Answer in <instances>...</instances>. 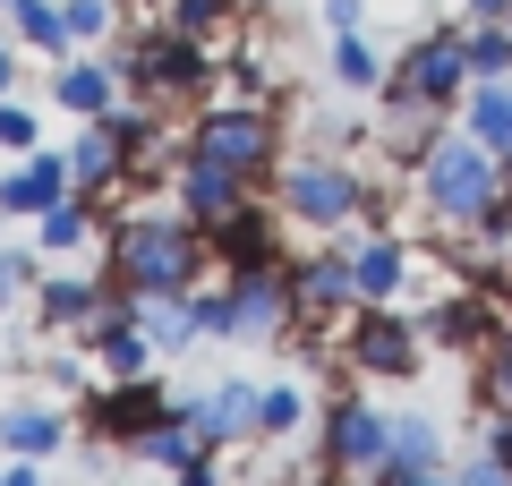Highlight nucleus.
<instances>
[{
	"mask_svg": "<svg viewBox=\"0 0 512 486\" xmlns=\"http://www.w3.org/2000/svg\"><path fill=\"white\" fill-rule=\"evenodd\" d=\"M205 265H214V239H205V222H188V214H128V222H111V282L137 290V299H180V290L205 282Z\"/></svg>",
	"mask_w": 512,
	"mask_h": 486,
	"instance_id": "f257e3e1",
	"label": "nucleus"
},
{
	"mask_svg": "<svg viewBox=\"0 0 512 486\" xmlns=\"http://www.w3.org/2000/svg\"><path fill=\"white\" fill-rule=\"evenodd\" d=\"M419 188H427V214L436 222L470 231V222L504 197V154H495L487 137H470V128H453V137H436L419 154Z\"/></svg>",
	"mask_w": 512,
	"mask_h": 486,
	"instance_id": "f03ea898",
	"label": "nucleus"
},
{
	"mask_svg": "<svg viewBox=\"0 0 512 486\" xmlns=\"http://www.w3.org/2000/svg\"><path fill=\"white\" fill-rule=\"evenodd\" d=\"M180 154L214 162V171H239V180H265L282 162V120H274V103H214L188 120Z\"/></svg>",
	"mask_w": 512,
	"mask_h": 486,
	"instance_id": "7ed1b4c3",
	"label": "nucleus"
},
{
	"mask_svg": "<svg viewBox=\"0 0 512 486\" xmlns=\"http://www.w3.org/2000/svg\"><path fill=\"white\" fill-rule=\"evenodd\" d=\"M282 214L299 231H350L367 214V180L333 154H299V162H282Z\"/></svg>",
	"mask_w": 512,
	"mask_h": 486,
	"instance_id": "20e7f679",
	"label": "nucleus"
},
{
	"mask_svg": "<svg viewBox=\"0 0 512 486\" xmlns=\"http://www.w3.org/2000/svg\"><path fill=\"white\" fill-rule=\"evenodd\" d=\"M384 86H393V103L461 111V94H470V35H461V26H427V35L384 69Z\"/></svg>",
	"mask_w": 512,
	"mask_h": 486,
	"instance_id": "39448f33",
	"label": "nucleus"
},
{
	"mask_svg": "<svg viewBox=\"0 0 512 486\" xmlns=\"http://www.w3.org/2000/svg\"><path fill=\"white\" fill-rule=\"evenodd\" d=\"M111 69H120V86L146 94V103H188V94L214 86V60H205V43L180 35V26H154V35L137 43L128 60H111Z\"/></svg>",
	"mask_w": 512,
	"mask_h": 486,
	"instance_id": "423d86ee",
	"label": "nucleus"
},
{
	"mask_svg": "<svg viewBox=\"0 0 512 486\" xmlns=\"http://www.w3.org/2000/svg\"><path fill=\"white\" fill-rule=\"evenodd\" d=\"M419 350H427V333L402 307H359V316H342V359L359 367V376H376V384L419 376Z\"/></svg>",
	"mask_w": 512,
	"mask_h": 486,
	"instance_id": "0eeeda50",
	"label": "nucleus"
},
{
	"mask_svg": "<svg viewBox=\"0 0 512 486\" xmlns=\"http://www.w3.org/2000/svg\"><path fill=\"white\" fill-rule=\"evenodd\" d=\"M163 418H171V393H163L154 376H111L103 393L86 401V435H103V444H128V452L146 444V427H163Z\"/></svg>",
	"mask_w": 512,
	"mask_h": 486,
	"instance_id": "6e6552de",
	"label": "nucleus"
},
{
	"mask_svg": "<svg viewBox=\"0 0 512 486\" xmlns=\"http://www.w3.org/2000/svg\"><path fill=\"white\" fill-rule=\"evenodd\" d=\"M222 290H231V333L239 342H265V333H282L299 316V290H291V265L282 256L274 265H239Z\"/></svg>",
	"mask_w": 512,
	"mask_h": 486,
	"instance_id": "1a4fd4ad",
	"label": "nucleus"
},
{
	"mask_svg": "<svg viewBox=\"0 0 512 486\" xmlns=\"http://www.w3.org/2000/svg\"><path fill=\"white\" fill-rule=\"evenodd\" d=\"M384 435H393L384 410H367V401H333V410H325V469H333V478H342V469H367V478H376Z\"/></svg>",
	"mask_w": 512,
	"mask_h": 486,
	"instance_id": "9d476101",
	"label": "nucleus"
},
{
	"mask_svg": "<svg viewBox=\"0 0 512 486\" xmlns=\"http://www.w3.org/2000/svg\"><path fill=\"white\" fill-rule=\"evenodd\" d=\"M291 290H299V316L308 324H342V316H359V273H350V256L342 248H325V256H308V265H291Z\"/></svg>",
	"mask_w": 512,
	"mask_h": 486,
	"instance_id": "9b49d317",
	"label": "nucleus"
},
{
	"mask_svg": "<svg viewBox=\"0 0 512 486\" xmlns=\"http://www.w3.org/2000/svg\"><path fill=\"white\" fill-rule=\"evenodd\" d=\"M350 273H359V299H367V307H393V299L410 290V273H419V248L393 239V231H376V239L350 248Z\"/></svg>",
	"mask_w": 512,
	"mask_h": 486,
	"instance_id": "f8f14e48",
	"label": "nucleus"
},
{
	"mask_svg": "<svg viewBox=\"0 0 512 486\" xmlns=\"http://www.w3.org/2000/svg\"><path fill=\"white\" fill-rule=\"evenodd\" d=\"M52 197H69V154H52V145H35V154H18V171H0V214L35 222Z\"/></svg>",
	"mask_w": 512,
	"mask_h": 486,
	"instance_id": "ddd939ff",
	"label": "nucleus"
},
{
	"mask_svg": "<svg viewBox=\"0 0 512 486\" xmlns=\"http://www.w3.org/2000/svg\"><path fill=\"white\" fill-rule=\"evenodd\" d=\"M171 188H180V214H188V222H205V231L256 197V180H239V171H214V162H188V154H180V180H171Z\"/></svg>",
	"mask_w": 512,
	"mask_h": 486,
	"instance_id": "4468645a",
	"label": "nucleus"
},
{
	"mask_svg": "<svg viewBox=\"0 0 512 486\" xmlns=\"http://www.w3.org/2000/svg\"><path fill=\"white\" fill-rule=\"evenodd\" d=\"M427 333L478 359V350H487L504 324H495V299H487V290H444V299H427Z\"/></svg>",
	"mask_w": 512,
	"mask_h": 486,
	"instance_id": "2eb2a0df",
	"label": "nucleus"
},
{
	"mask_svg": "<svg viewBox=\"0 0 512 486\" xmlns=\"http://www.w3.org/2000/svg\"><path fill=\"white\" fill-rule=\"evenodd\" d=\"M205 239H214V256H222V265H274V256H282V239H274V214H265V205H239V214H222L214 222V231H205Z\"/></svg>",
	"mask_w": 512,
	"mask_h": 486,
	"instance_id": "dca6fc26",
	"label": "nucleus"
},
{
	"mask_svg": "<svg viewBox=\"0 0 512 486\" xmlns=\"http://www.w3.org/2000/svg\"><path fill=\"white\" fill-rule=\"evenodd\" d=\"M103 299H111V290L86 282V273H52V282H35V316L52 324V333H86V324L103 316Z\"/></svg>",
	"mask_w": 512,
	"mask_h": 486,
	"instance_id": "f3484780",
	"label": "nucleus"
},
{
	"mask_svg": "<svg viewBox=\"0 0 512 486\" xmlns=\"http://www.w3.org/2000/svg\"><path fill=\"white\" fill-rule=\"evenodd\" d=\"M120 180H128V154H120V137H111V120H86V137L69 145V188L111 197Z\"/></svg>",
	"mask_w": 512,
	"mask_h": 486,
	"instance_id": "a211bd4d",
	"label": "nucleus"
},
{
	"mask_svg": "<svg viewBox=\"0 0 512 486\" xmlns=\"http://www.w3.org/2000/svg\"><path fill=\"white\" fill-rule=\"evenodd\" d=\"M60 444H69V418L43 410V401H18V410L0 418V452H9V461H52Z\"/></svg>",
	"mask_w": 512,
	"mask_h": 486,
	"instance_id": "6ab92c4d",
	"label": "nucleus"
},
{
	"mask_svg": "<svg viewBox=\"0 0 512 486\" xmlns=\"http://www.w3.org/2000/svg\"><path fill=\"white\" fill-rule=\"evenodd\" d=\"M103 120H111V137H120V154H128V180H137V171H163V154H180V145L163 137V120H154V103H128V111L111 103Z\"/></svg>",
	"mask_w": 512,
	"mask_h": 486,
	"instance_id": "aec40b11",
	"label": "nucleus"
},
{
	"mask_svg": "<svg viewBox=\"0 0 512 486\" xmlns=\"http://www.w3.org/2000/svg\"><path fill=\"white\" fill-rule=\"evenodd\" d=\"M52 94H60V111H77V120H103V111L120 103V69H111V60H69V69L52 77Z\"/></svg>",
	"mask_w": 512,
	"mask_h": 486,
	"instance_id": "412c9836",
	"label": "nucleus"
},
{
	"mask_svg": "<svg viewBox=\"0 0 512 486\" xmlns=\"http://www.w3.org/2000/svg\"><path fill=\"white\" fill-rule=\"evenodd\" d=\"M461 128L487 137L495 154H512V77H470V94H461Z\"/></svg>",
	"mask_w": 512,
	"mask_h": 486,
	"instance_id": "4be33fe9",
	"label": "nucleus"
},
{
	"mask_svg": "<svg viewBox=\"0 0 512 486\" xmlns=\"http://www.w3.org/2000/svg\"><path fill=\"white\" fill-rule=\"evenodd\" d=\"M94 231H103V214H94V197H86V188H69V197H52V205L35 214L43 256H69V248H86Z\"/></svg>",
	"mask_w": 512,
	"mask_h": 486,
	"instance_id": "5701e85b",
	"label": "nucleus"
},
{
	"mask_svg": "<svg viewBox=\"0 0 512 486\" xmlns=\"http://www.w3.org/2000/svg\"><path fill=\"white\" fill-rule=\"evenodd\" d=\"M197 427H205V444H248L256 435V384H222V393H205L197 401Z\"/></svg>",
	"mask_w": 512,
	"mask_h": 486,
	"instance_id": "b1692460",
	"label": "nucleus"
},
{
	"mask_svg": "<svg viewBox=\"0 0 512 486\" xmlns=\"http://www.w3.org/2000/svg\"><path fill=\"white\" fill-rule=\"evenodd\" d=\"M197 452H205L197 401H171V418H163V427H146V444H137V461H154V469H180V461H197Z\"/></svg>",
	"mask_w": 512,
	"mask_h": 486,
	"instance_id": "393cba45",
	"label": "nucleus"
},
{
	"mask_svg": "<svg viewBox=\"0 0 512 486\" xmlns=\"http://www.w3.org/2000/svg\"><path fill=\"white\" fill-rule=\"evenodd\" d=\"M410 469H436V427L427 418H393V435H384L376 478H410Z\"/></svg>",
	"mask_w": 512,
	"mask_h": 486,
	"instance_id": "a878e982",
	"label": "nucleus"
},
{
	"mask_svg": "<svg viewBox=\"0 0 512 486\" xmlns=\"http://www.w3.org/2000/svg\"><path fill=\"white\" fill-rule=\"evenodd\" d=\"M9 18H18V43L26 52H69V18H60V0H18V9H9Z\"/></svg>",
	"mask_w": 512,
	"mask_h": 486,
	"instance_id": "bb28decb",
	"label": "nucleus"
},
{
	"mask_svg": "<svg viewBox=\"0 0 512 486\" xmlns=\"http://www.w3.org/2000/svg\"><path fill=\"white\" fill-rule=\"evenodd\" d=\"M333 77H342L350 94H367V86H384V60H376V43L350 26V35H333Z\"/></svg>",
	"mask_w": 512,
	"mask_h": 486,
	"instance_id": "cd10ccee",
	"label": "nucleus"
},
{
	"mask_svg": "<svg viewBox=\"0 0 512 486\" xmlns=\"http://www.w3.org/2000/svg\"><path fill=\"white\" fill-rule=\"evenodd\" d=\"M461 239H470L478 265H504V256H512V188H504V197H495V205H487V214H478Z\"/></svg>",
	"mask_w": 512,
	"mask_h": 486,
	"instance_id": "c85d7f7f",
	"label": "nucleus"
},
{
	"mask_svg": "<svg viewBox=\"0 0 512 486\" xmlns=\"http://www.w3.org/2000/svg\"><path fill=\"white\" fill-rule=\"evenodd\" d=\"M478 401H487V410H512V324L478 350Z\"/></svg>",
	"mask_w": 512,
	"mask_h": 486,
	"instance_id": "c756f323",
	"label": "nucleus"
},
{
	"mask_svg": "<svg viewBox=\"0 0 512 486\" xmlns=\"http://www.w3.org/2000/svg\"><path fill=\"white\" fill-rule=\"evenodd\" d=\"M470 77H512V35H504V18H470Z\"/></svg>",
	"mask_w": 512,
	"mask_h": 486,
	"instance_id": "7c9ffc66",
	"label": "nucleus"
},
{
	"mask_svg": "<svg viewBox=\"0 0 512 486\" xmlns=\"http://www.w3.org/2000/svg\"><path fill=\"white\" fill-rule=\"evenodd\" d=\"M163 26H180V35L214 43L222 26H231V0H171V18H163Z\"/></svg>",
	"mask_w": 512,
	"mask_h": 486,
	"instance_id": "2f4dec72",
	"label": "nucleus"
},
{
	"mask_svg": "<svg viewBox=\"0 0 512 486\" xmlns=\"http://www.w3.org/2000/svg\"><path fill=\"white\" fill-rule=\"evenodd\" d=\"M299 418H308V401H299L291 384H265V393H256V435H291Z\"/></svg>",
	"mask_w": 512,
	"mask_h": 486,
	"instance_id": "473e14b6",
	"label": "nucleus"
},
{
	"mask_svg": "<svg viewBox=\"0 0 512 486\" xmlns=\"http://www.w3.org/2000/svg\"><path fill=\"white\" fill-rule=\"evenodd\" d=\"M43 145V120L26 103H9V94H0V154H35Z\"/></svg>",
	"mask_w": 512,
	"mask_h": 486,
	"instance_id": "72a5a7b5",
	"label": "nucleus"
},
{
	"mask_svg": "<svg viewBox=\"0 0 512 486\" xmlns=\"http://www.w3.org/2000/svg\"><path fill=\"white\" fill-rule=\"evenodd\" d=\"M60 18H69V43H103L111 35V0H60Z\"/></svg>",
	"mask_w": 512,
	"mask_h": 486,
	"instance_id": "f704fd0d",
	"label": "nucleus"
},
{
	"mask_svg": "<svg viewBox=\"0 0 512 486\" xmlns=\"http://www.w3.org/2000/svg\"><path fill=\"white\" fill-rule=\"evenodd\" d=\"M453 486H512V469L495 461V452H478V461H461V469H453Z\"/></svg>",
	"mask_w": 512,
	"mask_h": 486,
	"instance_id": "c9c22d12",
	"label": "nucleus"
},
{
	"mask_svg": "<svg viewBox=\"0 0 512 486\" xmlns=\"http://www.w3.org/2000/svg\"><path fill=\"white\" fill-rule=\"evenodd\" d=\"M18 299H26V256L0 248V307H18Z\"/></svg>",
	"mask_w": 512,
	"mask_h": 486,
	"instance_id": "e433bc0d",
	"label": "nucleus"
},
{
	"mask_svg": "<svg viewBox=\"0 0 512 486\" xmlns=\"http://www.w3.org/2000/svg\"><path fill=\"white\" fill-rule=\"evenodd\" d=\"M180 486H222V469H214V444H205L197 461H180Z\"/></svg>",
	"mask_w": 512,
	"mask_h": 486,
	"instance_id": "4c0bfd02",
	"label": "nucleus"
},
{
	"mask_svg": "<svg viewBox=\"0 0 512 486\" xmlns=\"http://www.w3.org/2000/svg\"><path fill=\"white\" fill-rule=\"evenodd\" d=\"M487 452L512 469V410H495V418H487Z\"/></svg>",
	"mask_w": 512,
	"mask_h": 486,
	"instance_id": "58836bf2",
	"label": "nucleus"
},
{
	"mask_svg": "<svg viewBox=\"0 0 512 486\" xmlns=\"http://www.w3.org/2000/svg\"><path fill=\"white\" fill-rule=\"evenodd\" d=\"M325 26H333V35H350V26H359V0H325Z\"/></svg>",
	"mask_w": 512,
	"mask_h": 486,
	"instance_id": "ea45409f",
	"label": "nucleus"
},
{
	"mask_svg": "<svg viewBox=\"0 0 512 486\" xmlns=\"http://www.w3.org/2000/svg\"><path fill=\"white\" fill-rule=\"evenodd\" d=\"M0 486H43V461H9V469H0Z\"/></svg>",
	"mask_w": 512,
	"mask_h": 486,
	"instance_id": "a19ab883",
	"label": "nucleus"
},
{
	"mask_svg": "<svg viewBox=\"0 0 512 486\" xmlns=\"http://www.w3.org/2000/svg\"><path fill=\"white\" fill-rule=\"evenodd\" d=\"M376 486H453V478H436V469H410V478H376Z\"/></svg>",
	"mask_w": 512,
	"mask_h": 486,
	"instance_id": "79ce46f5",
	"label": "nucleus"
},
{
	"mask_svg": "<svg viewBox=\"0 0 512 486\" xmlns=\"http://www.w3.org/2000/svg\"><path fill=\"white\" fill-rule=\"evenodd\" d=\"M18 86V52H9V43H0V94Z\"/></svg>",
	"mask_w": 512,
	"mask_h": 486,
	"instance_id": "37998d69",
	"label": "nucleus"
},
{
	"mask_svg": "<svg viewBox=\"0 0 512 486\" xmlns=\"http://www.w3.org/2000/svg\"><path fill=\"white\" fill-rule=\"evenodd\" d=\"M461 9H470V18H504L512 0H461Z\"/></svg>",
	"mask_w": 512,
	"mask_h": 486,
	"instance_id": "c03bdc74",
	"label": "nucleus"
},
{
	"mask_svg": "<svg viewBox=\"0 0 512 486\" xmlns=\"http://www.w3.org/2000/svg\"><path fill=\"white\" fill-rule=\"evenodd\" d=\"M504 35H512V9H504Z\"/></svg>",
	"mask_w": 512,
	"mask_h": 486,
	"instance_id": "a18cd8bd",
	"label": "nucleus"
},
{
	"mask_svg": "<svg viewBox=\"0 0 512 486\" xmlns=\"http://www.w3.org/2000/svg\"><path fill=\"white\" fill-rule=\"evenodd\" d=\"M0 9H18V0H0Z\"/></svg>",
	"mask_w": 512,
	"mask_h": 486,
	"instance_id": "49530a36",
	"label": "nucleus"
}]
</instances>
